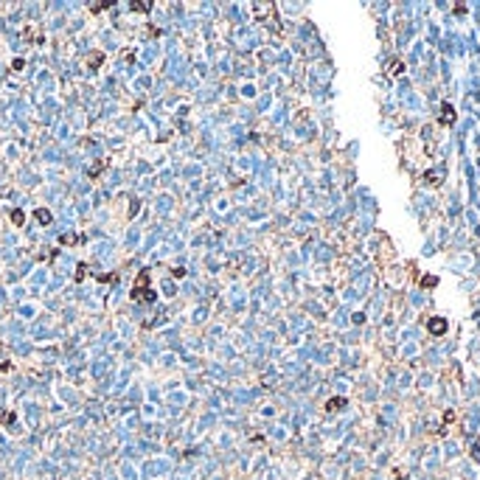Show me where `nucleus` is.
<instances>
[{
	"label": "nucleus",
	"mask_w": 480,
	"mask_h": 480,
	"mask_svg": "<svg viewBox=\"0 0 480 480\" xmlns=\"http://www.w3.org/2000/svg\"><path fill=\"white\" fill-rule=\"evenodd\" d=\"M346 404H349V399H346V396H334V399H329V402H326V413H337V410H343Z\"/></svg>",
	"instance_id": "obj_7"
},
{
	"label": "nucleus",
	"mask_w": 480,
	"mask_h": 480,
	"mask_svg": "<svg viewBox=\"0 0 480 480\" xmlns=\"http://www.w3.org/2000/svg\"><path fill=\"white\" fill-rule=\"evenodd\" d=\"M185 275H188L185 267H172V278H185Z\"/></svg>",
	"instance_id": "obj_18"
},
{
	"label": "nucleus",
	"mask_w": 480,
	"mask_h": 480,
	"mask_svg": "<svg viewBox=\"0 0 480 480\" xmlns=\"http://www.w3.org/2000/svg\"><path fill=\"white\" fill-rule=\"evenodd\" d=\"M9 68H11V70H23V68H26V59H23V56H14Z\"/></svg>",
	"instance_id": "obj_16"
},
{
	"label": "nucleus",
	"mask_w": 480,
	"mask_h": 480,
	"mask_svg": "<svg viewBox=\"0 0 480 480\" xmlns=\"http://www.w3.org/2000/svg\"><path fill=\"white\" fill-rule=\"evenodd\" d=\"M404 70V62L402 59H388V65H385V76L393 79V76H399Z\"/></svg>",
	"instance_id": "obj_5"
},
{
	"label": "nucleus",
	"mask_w": 480,
	"mask_h": 480,
	"mask_svg": "<svg viewBox=\"0 0 480 480\" xmlns=\"http://www.w3.org/2000/svg\"><path fill=\"white\" fill-rule=\"evenodd\" d=\"M446 329H449L446 317H430V320H427V332L433 334V337H441V334H446Z\"/></svg>",
	"instance_id": "obj_2"
},
{
	"label": "nucleus",
	"mask_w": 480,
	"mask_h": 480,
	"mask_svg": "<svg viewBox=\"0 0 480 480\" xmlns=\"http://www.w3.org/2000/svg\"><path fill=\"white\" fill-rule=\"evenodd\" d=\"M146 34H149V37H160V34H163V31H160V28H157V26H149V28H146Z\"/></svg>",
	"instance_id": "obj_20"
},
{
	"label": "nucleus",
	"mask_w": 480,
	"mask_h": 480,
	"mask_svg": "<svg viewBox=\"0 0 480 480\" xmlns=\"http://www.w3.org/2000/svg\"><path fill=\"white\" fill-rule=\"evenodd\" d=\"M427 180H430V183H441V175H436V172H430V175H427Z\"/></svg>",
	"instance_id": "obj_22"
},
{
	"label": "nucleus",
	"mask_w": 480,
	"mask_h": 480,
	"mask_svg": "<svg viewBox=\"0 0 480 480\" xmlns=\"http://www.w3.org/2000/svg\"><path fill=\"white\" fill-rule=\"evenodd\" d=\"M107 163H110V160H96V163H93V166L87 169V177H90V180H96V177H101V172H104V169H107Z\"/></svg>",
	"instance_id": "obj_12"
},
{
	"label": "nucleus",
	"mask_w": 480,
	"mask_h": 480,
	"mask_svg": "<svg viewBox=\"0 0 480 480\" xmlns=\"http://www.w3.org/2000/svg\"><path fill=\"white\" fill-rule=\"evenodd\" d=\"M96 281H101V284H115V281H118V272H104V275H96Z\"/></svg>",
	"instance_id": "obj_14"
},
{
	"label": "nucleus",
	"mask_w": 480,
	"mask_h": 480,
	"mask_svg": "<svg viewBox=\"0 0 480 480\" xmlns=\"http://www.w3.org/2000/svg\"><path fill=\"white\" fill-rule=\"evenodd\" d=\"M34 219H37V222H40L43 227H48V225L53 222V214H51L48 208H37V211H34Z\"/></svg>",
	"instance_id": "obj_8"
},
{
	"label": "nucleus",
	"mask_w": 480,
	"mask_h": 480,
	"mask_svg": "<svg viewBox=\"0 0 480 480\" xmlns=\"http://www.w3.org/2000/svg\"><path fill=\"white\" fill-rule=\"evenodd\" d=\"M82 242H85V236H76V233H62L59 236L62 247H76V245H82Z\"/></svg>",
	"instance_id": "obj_6"
},
{
	"label": "nucleus",
	"mask_w": 480,
	"mask_h": 480,
	"mask_svg": "<svg viewBox=\"0 0 480 480\" xmlns=\"http://www.w3.org/2000/svg\"><path fill=\"white\" fill-rule=\"evenodd\" d=\"M452 421H455V410H446L444 413V424H452Z\"/></svg>",
	"instance_id": "obj_21"
},
{
	"label": "nucleus",
	"mask_w": 480,
	"mask_h": 480,
	"mask_svg": "<svg viewBox=\"0 0 480 480\" xmlns=\"http://www.w3.org/2000/svg\"><path fill=\"white\" fill-rule=\"evenodd\" d=\"M14 421H17V416H14V410H9L6 416H3V424L6 427H14Z\"/></svg>",
	"instance_id": "obj_17"
},
{
	"label": "nucleus",
	"mask_w": 480,
	"mask_h": 480,
	"mask_svg": "<svg viewBox=\"0 0 480 480\" xmlns=\"http://www.w3.org/2000/svg\"><path fill=\"white\" fill-rule=\"evenodd\" d=\"M85 275H87V264H79L76 267V281H85Z\"/></svg>",
	"instance_id": "obj_19"
},
{
	"label": "nucleus",
	"mask_w": 480,
	"mask_h": 480,
	"mask_svg": "<svg viewBox=\"0 0 480 480\" xmlns=\"http://www.w3.org/2000/svg\"><path fill=\"white\" fill-rule=\"evenodd\" d=\"M438 124H441V127H452V124H455V107L449 104V101H444V104H441V115H438Z\"/></svg>",
	"instance_id": "obj_4"
},
{
	"label": "nucleus",
	"mask_w": 480,
	"mask_h": 480,
	"mask_svg": "<svg viewBox=\"0 0 480 480\" xmlns=\"http://www.w3.org/2000/svg\"><path fill=\"white\" fill-rule=\"evenodd\" d=\"M419 284H421L424 289H436V287H438V275L427 272V275H421V281H419Z\"/></svg>",
	"instance_id": "obj_13"
},
{
	"label": "nucleus",
	"mask_w": 480,
	"mask_h": 480,
	"mask_svg": "<svg viewBox=\"0 0 480 480\" xmlns=\"http://www.w3.org/2000/svg\"><path fill=\"white\" fill-rule=\"evenodd\" d=\"M149 278H152V267H143L135 278V287L130 289V298L135 304H155L157 301V292L149 287Z\"/></svg>",
	"instance_id": "obj_1"
},
{
	"label": "nucleus",
	"mask_w": 480,
	"mask_h": 480,
	"mask_svg": "<svg viewBox=\"0 0 480 480\" xmlns=\"http://www.w3.org/2000/svg\"><path fill=\"white\" fill-rule=\"evenodd\" d=\"M9 219H11V225H14V227H23V225H26V211H23V208H11Z\"/></svg>",
	"instance_id": "obj_11"
},
{
	"label": "nucleus",
	"mask_w": 480,
	"mask_h": 480,
	"mask_svg": "<svg viewBox=\"0 0 480 480\" xmlns=\"http://www.w3.org/2000/svg\"><path fill=\"white\" fill-rule=\"evenodd\" d=\"M101 65H104V51H93V53L87 56V68H90V70H98Z\"/></svg>",
	"instance_id": "obj_9"
},
{
	"label": "nucleus",
	"mask_w": 480,
	"mask_h": 480,
	"mask_svg": "<svg viewBox=\"0 0 480 480\" xmlns=\"http://www.w3.org/2000/svg\"><path fill=\"white\" fill-rule=\"evenodd\" d=\"M113 3H107V0H101V3H93L90 6V14H98V11H104V9H110Z\"/></svg>",
	"instance_id": "obj_15"
},
{
	"label": "nucleus",
	"mask_w": 480,
	"mask_h": 480,
	"mask_svg": "<svg viewBox=\"0 0 480 480\" xmlns=\"http://www.w3.org/2000/svg\"><path fill=\"white\" fill-rule=\"evenodd\" d=\"M23 40H28V43H43V28L37 26V23H28V26H23Z\"/></svg>",
	"instance_id": "obj_3"
},
{
	"label": "nucleus",
	"mask_w": 480,
	"mask_h": 480,
	"mask_svg": "<svg viewBox=\"0 0 480 480\" xmlns=\"http://www.w3.org/2000/svg\"><path fill=\"white\" fill-rule=\"evenodd\" d=\"M152 6H155L152 0H132V3H130V9L132 11H140V14H149V11H152Z\"/></svg>",
	"instance_id": "obj_10"
}]
</instances>
